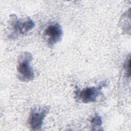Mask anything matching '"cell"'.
<instances>
[{"label": "cell", "mask_w": 131, "mask_h": 131, "mask_svg": "<svg viewBox=\"0 0 131 131\" xmlns=\"http://www.w3.org/2000/svg\"><path fill=\"white\" fill-rule=\"evenodd\" d=\"M35 26L34 21L29 17L18 18L15 14H11L8 21V36L13 39L25 35L33 29Z\"/></svg>", "instance_id": "1"}, {"label": "cell", "mask_w": 131, "mask_h": 131, "mask_svg": "<svg viewBox=\"0 0 131 131\" xmlns=\"http://www.w3.org/2000/svg\"><path fill=\"white\" fill-rule=\"evenodd\" d=\"M32 54L29 52L21 53L18 57L16 67L17 77L22 82H29L35 78V73L31 66Z\"/></svg>", "instance_id": "2"}, {"label": "cell", "mask_w": 131, "mask_h": 131, "mask_svg": "<svg viewBox=\"0 0 131 131\" xmlns=\"http://www.w3.org/2000/svg\"><path fill=\"white\" fill-rule=\"evenodd\" d=\"M107 82L103 81L97 86H90L82 90L77 88L75 91V98L84 103L95 102L98 97L102 95V89L107 85Z\"/></svg>", "instance_id": "3"}, {"label": "cell", "mask_w": 131, "mask_h": 131, "mask_svg": "<svg viewBox=\"0 0 131 131\" xmlns=\"http://www.w3.org/2000/svg\"><path fill=\"white\" fill-rule=\"evenodd\" d=\"M50 112L48 106H35L31 111L28 123L32 130H39L43 124L44 120Z\"/></svg>", "instance_id": "4"}, {"label": "cell", "mask_w": 131, "mask_h": 131, "mask_svg": "<svg viewBox=\"0 0 131 131\" xmlns=\"http://www.w3.org/2000/svg\"><path fill=\"white\" fill-rule=\"evenodd\" d=\"M63 35L61 26L57 23H52L48 25L43 33V37L50 47H53L61 41Z\"/></svg>", "instance_id": "5"}, {"label": "cell", "mask_w": 131, "mask_h": 131, "mask_svg": "<svg viewBox=\"0 0 131 131\" xmlns=\"http://www.w3.org/2000/svg\"><path fill=\"white\" fill-rule=\"evenodd\" d=\"M92 129V130H99L102 124V120L101 117L98 115L94 116L91 120Z\"/></svg>", "instance_id": "6"}, {"label": "cell", "mask_w": 131, "mask_h": 131, "mask_svg": "<svg viewBox=\"0 0 131 131\" xmlns=\"http://www.w3.org/2000/svg\"><path fill=\"white\" fill-rule=\"evenodd\" d=\"M124 68L125 71H126V73L128 74V75H130V58H128V60L126 61L125 65H124Z\"/></svg>", "instance_id": "7"}]
</instances>
